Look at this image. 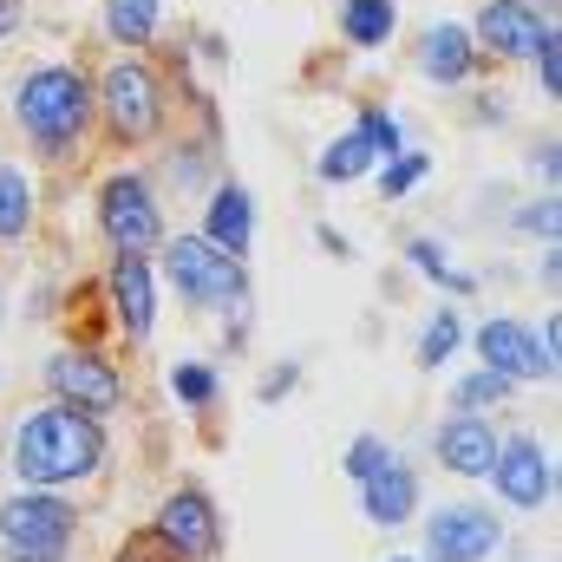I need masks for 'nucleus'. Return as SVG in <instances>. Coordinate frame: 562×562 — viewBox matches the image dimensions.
Wrapping results in <instances>:
<instances>
[{"mask_svg": "<svg viewBox=\"0 0 562 562\" xmlns=\"http://www.w3.org/2000/svg\"><path fill=\"white\" fill-rule=\"evenodd\" d=\"M373 164H380V150H373V138H367L360 125H353V132H340V138L321 150V164H314V170H321V183H360Z\"/></svg>", "mask_w": 562, "mask_h": 562, "instance_id": "obj_21", "label": "nucleus"}, {"mask_svg": "<svg viewBox=\"0 0 562 562\" xmlns=\"http://www.w3.org/2000/svg\"><path fill=\"white\" fill-rule=\"evenodd\" d=\"M557 340H562L557 321H543V334H530L524 321L497 314V321L477 327V360H484L491 373H504L510 386H524V380H557Z\"/></svg>", "mask_w": 562, "mask_h": 562, "instance_id": "obj_7", "label": "nucleus"}, {"mask_svg": "<svg viewBox=\"0 0 562 562\" xmlns=\"http://www.w3.org/2000/svg\"><path fill=\"white\" fill-rule=\"evenodd\" d=\"M105 464V425L79 406H40L33 419L13 431V471L40 491L79 484Z\"/></svg>", "mask_w": 562, "mask_h": 562, "instance_id": "obj_2", "label": "nucleus"}, {"mask_svg": "<svg viewBox=\"0 0 562 562\" xmlns=\"http://www.w3.org/2000/svg\"><path fill=\"white\" fill-rule=\"evenodd\" d=\"M20 33V0H0V40Z\"/></svg>", "mask_w": 562, "mask_h": 562, "instance_id": "obj_34", "label": "nucleus"}, {"mask_svg": "<svg viewBox=\"0 0 562 562\" xmlns=\"http://www.w3.org/2000/svg\"><path fill=\"white\" fill-rule=\"evenodd\" d=\"M294 380H301V373H294V367H276V373H269V380H262V400H269V406H276L281 393H288V386H294Z\"/></svg>", "mask_w": 562, "mask_h": 562, "instance_id": "obj_32", "label": "nucleus"}, {"mask_svg": "<svg viewBox=\"0 0 562 562\" xmlns=\"http://www.w3.org/2000/svg\"><path fill=\"white\" fill-rule=\"evenodd\" d=\"M400 33V0H347L340 7V40L360 53H380Z\"/></svg>", "mask_w": 562, "mask_h": 562, "instance_id": "obj_18", "label": "nucleus"}, {"mask_svg": "<svg viewBox=\"0 0 562 562\" xmlns=\"http://www.w3.org/2000/svg\"><path fill=\"white\" fill-rule=\"evenodd\" d=\"M491 477H497V497H504L510 510H543V504H550V491H557L550 445H537V438H497Z\"/></svg>", "mask_w": 562, "mask_h": 562, "instance_id": "obj_11", "label": "nucleus"}, {"mask_svg": "<svg viewBox=\"0 0 562 562\" xmlns=\"http://www.w3.org/2000/svg\"><path fill=\"white\" fill-rule=\"evenodd\" d=\"M105 301H112L125 340H150V327H157V269H150V256H112Z\"/></svg>", "mask_w": 562, "mask_h": 562, "instance_id": "obj_13", "label": "nucleus"}, {"mask_svg": "<svg viewBox=\"0 0 562 562\" xmlns=\"http://www.w3.org/2000/svg\"><path fill=\"white\" fill-rule=\"evenodd\" d=\"M406 262L425 269V276H438L451 294H471V276H458V269L445 262V243H431V236H413V243H406Z\"/></svg>", "mask_w": 562, "mask_h": 562, "instance_id": "obj_25", "label": "nucleus"}, {"mask_svg": "<svg viewBox=\"0 0 562 562\" xmlns=\"http://www.w3.org/2000/svg\"><path fill=\"white\" fill-rule=\"evenodd\" d=\"M543 26H550V13H537V0H484L471 20V40L484 59H530Z\"/></svg>", "mask_w": 562, "mask_h": 562, "instance_id": "obj_12", "label": "nucleus"}, {"mask_svg": "<svg viewBox=\"0 0 562 562\" xmlns=\"http://www.w3.org/2000/svg\"><path fill=\"white\" fill-rule=\"evenodd\" d=\"M360 491H367V517H373L380 530H400V524L413 517V504H419V471L400 464V458H386Z\"/></svg>", "mask_w": 562, "mask_h": 562, "instance_id": "obj_17", "label": "nucleus"}, {"mask_svg": "<svg viewBox=\"0 0 562 562\" xmlns=\"http://www.w3.org/2000/svg\"><path fill=\"white\" fill-rule=\"evenodd\" d=\"M99 229H105L112 256H157L164 210H157V196H150V183L138 170H119V177L99 183Z\"/></svg>", "mask_w": 562, "mask_h": 562, "instance_id": "obj_6", "label": "nucleus"}, {"mask_svg": "<svg viewBox=\"0 0 562 562\" xmlns=\"http://www.w3.org/2000/svg\"><path fill=\"white\" fill-rule=\"evenodd\" d=\"M321 243H327V256H340V262H347V256H353V249H347V236H340V229H321Z\"/></svg>", "mask_w": 562, "mask_h": 562, "instance_id": "obj_35", "label": "nucleus"}, {"mask_svg": "<svg viewBox=\"0 0 562 562\" xmlns=\"http://www.w3.org/2000/svg\"><path fill=\"white\" fill-rule=\"evenodd\" d=\"M504 400H510V380L491 373V367H477L471 380L451 386V413H491V406H504Z\"/></svg>", "mask_w": 562, "mask_h": 562, "instance_id": "obj_22", "label": "nucleus"}, {"mask_svg": "<svg viewBox=\"0 0 562 562\" xmlns=\"http://www.w3.org/2000/svg\"><path fill=\"white\" fill-rule=\"evenodd\" d=\"M46 386H53L59 406H79V413H92V419H105V413L125 406V380H119V367L99 360L92 347H66V353H53V360H46Z\"/></svg>", "mask_w": 562, "mask_h": 562, "instance_id": "obj_8", "label": "nucleus"}, {"mask_svg": "<svg viewBox=\"0 0 562 562\" xmlns=\"http://www.w3.org/2000/svg\"><path fill=\"white\" fill-rule=\"evenodd\" d=\"M33 216H40L33 177H26L20 164H0V249L26 243V236H33Z\"/></svg>", "mask_w": 562, "mask_h": 562, "instance_id": "obj_19", "label": "nucleus"}, {"mask_svg": "<svg viewBox=\"0 0 562 562\" xmlns=\"http://www.w3.org/2000/svg\"><path fill=\"white\" fill-rule=\"evenodd\" d=\"M0 314H7V307H0Z\"/></svg>", "mask_w": 562, "mask_h": 562, "instance_id": "obj_37", "label": "nucleus"}, {"mask_svg": "<svg viewBox=\"0 0 562 562\" xmlns=\"http://www.w3.org/2000/svg\"><path fill=\"white\" fill-rule=\"evenodd\" d=\"M150 530H157V537L170 543V557H183V562H210L216 550H223V517H216V504H210V497H203L196 484L170 491Z\"/></svg>", "mask_w": 562, "mask_h": 562, "instance_id": "obj_10", "label": "nucleus"}, {"mask_svg": "<svg viewBox=\"0 0 562 562\" xmlns=\"http://www.w3.org/2000/svg\"><path fill=\"white\" fill-rule=\"evenodd\" d=\"M125 562H170V543H164V537L150 530V537H138V543L125 550Z\"/></svg>", "mask_w": 562, "mask_h": 562, "instance_id": "obj_31", "label": "nucleus"}, {"mask_svg": "<svg viewBox=\"0 0 562 562\" xmlns=\"http://www.w3.org/2000/svg\"><path fill=\"white\" fill-rule=\"evenodd\" d=\"M497 543H504V524L484 504H445L425 524V557L431 562H491Z\"/></svg>", "mask_w": 562, "mask_h": 562, "instance_id": "obj_9", "label": "nucleus"}, {"mask_svg": "<svg viewBox=\"0 0 562 562\" xmlns=\"http://www.w3.org/2000/svg\"><path fill=\"white\" fill-rule=\"evenodd\" d=\"M360 132L373 138V150H380V157H400V150H406V138H400V119H393L386 105H367V112H360Z\"/></svg>", "mask_w": 562, "mask_h": 562, "instance_id": "obj_29", "label": "nucleus"}, {"mask_svg": "<svg viewBox=\"0 0 562 562\" xmlns=\"http://www.w3.org/2000/svg\"><path fill=\"white\" fill-rule=\"evenodd\" d=\"M458 353V314L451 307H438L431 321H425V334H419V367L431 373V367H445Z\"/></svg>", "mask_w": 562, "mask_h": 562, "instance_id": "obj_24", "label": "nucleus"}, {"mask_svg": "<svg viewBox=\"0 0 562 562\" xmlns=\"http://www.w3.org/2000/svg\"><path fill=\"white\" fill-rule=\"evenodd\" d=\"M431 451H438V464H445L451 477H491V458H497V431L484 425V413H451V419L438 425Z\"/></svg>", "mask_w": 562, "mask_h": 562, "instance_id": "obj_14", "label": "nucleus"}, {"mask_svg": "<svg viewBox=\"0 0 562 562\" xmlns=\"http://www.w3.org/2000/svg\"><path fill=\"white\" fill-rule=\"evenodd\" d=\"M386 458H393V445H386V438H373V431H360V438L347 445V477H353V484H367Z\"/></svg>", "mask_w": 562, "mask_h": 562, "instance_id": "obj_28", "label": "nucleus"}, {"mask_svg": "<svg viewBox=\"0 0 562 562\" xmlns=\"http://www.w3.org/2000/svg\"><path fill=\"white\" fill-rule=\"evenodd\" d=\"M92 105H99V125L112 132V144H150L164 138L170 92H164V72L144 53H125L92 79Z\"/></svg>", "mask_w": 562, "mask_h": 562, "instance_id": "obj_3", "label": "nucleus"}, {"mask_svg": "<svg viewBox=\"0 0 562 562\" xmlns=\"http://www.w3.org/2000/svg\"><path fill=\"white\" fill-rule=\"evenodd\" d=\"M13 119H20V132H26V144L40 157H53V164L79 157V144L99 125L92 72H79V66H33L20 79V92H13Z\"/></svg>", "mask_w": 562, "mask_h": 562, "instance_id": "obj_1", "label": "nucleus"}, {"mask_svg": "<svg viewBox=\"0 0 562 562\" xmlns=\"http://www.w3.org/2000/svg\"><path fill=\"white\" fill-rule=\"evenodd\" d=\"M419 66H425V79H431V86H471V79H477V66H484V53H477L471 26L438 20V26L419 40Z\"/></svg>", "mask_w": 562, "mask_h": 562, "instance_id": "obj_15", "label": "nucleus"}, {"mask_svg": "<svg viewBox=\"0 0 562 562\" xmlns=\"http://www.w3.org/2000/svg\"><path fill=\"white\" fill-rule=\"evenodd\" d=\"M157 256H164L170 288H177L190 307L223 314V307H243V301H249V269H243L236 256H223L216 243H203V236H164Z\"/></svg>", "mask_w": 562, "mask_h": 562, "instance_id": "obj_4", "label": "nucleus"}, {"mask_svg": "<svg viewBox=\"0 0 562 562\" xmlns=\"http://www.w3.org/2000/svg\"><path fill=\"white\" fill-rule=\"evenodd\" d=\"M170 386H177V400H183L190 413H203V406L216 400V373H210L203 360H183V367L170 373Z\"/></svg>", "mask_w": 562, "mask_h": 562, "instance_id": "obj_27", "label": "nucleus"}, {"mask_svg": "<svg viewBox=\"0 0 562 562\" xmlns=\"http://www.w3.org/2000/svg\"><path fill=\"white\" fill-rule=\"evenodd\" d=\"M393 562H425V557H393Z\"/></svg>", "mask_w": 562, "mask_h": 562, "instance_id": "obj_36", "label": "nucleus"}, {"mask_svg": "<svg viewBox=\"0 0 562 562\" xmlns=\"http://www.w3.org/2000/svg\"><path fill=\"white\" fill-rule=\"evenodd\" d=\"M537 164H543V177L557 183V170H562V150H557V138H543V144H537Z\"/></svg>", "mask_w": 562, "mask_h": 562, "instance_id": "obj_33", "label": "nucleus"}, {"mask_svg": "<svg viewBox=\"0 0 562 562\" xmlns=\"http://www.w3.org/2000/svg\"><path fill=\"white\" fill-rule=\"evenodd\" d=\"M557 190H543V196H537V203H524V210H517V229H524V236H543V243H557Z\"/></svg>", "mask_w": 562, "mask_h": 562, "instance_id": "obj_30", "label": "nucleus"}, {"mask_svg": "<svg viewBox=\"0 0 562 562\" xmlns=\"http://www.w3.org/2000/svg\"><path fill=\"white\" fill-rule=\"evenodd\" d=\"M530 66H537V92H543V99H562V26H557V20L537 33Z\"/></svg>", "mask_w": 562, "mask_h": 562, "instance_id": "obj_23", "label": "nucleus"}, {"mask_svg": "<svg viewBox=\"0 0 562 562\" xmlns=\"http://www.w3.org/2000/svg\"><path fill=\"white\" fill-rule=\"evenodd\" d=\"M164 26V0H105V40L125 46V53H144Z\"/></svg>", "mask_w": 562, "mask_h": 562, "instance_id": "obj_20", "label": "nucleus"}, {"mask_svg": "<svg viewBox=\"0 0 562 562\" xmlns=\"http://www.w3.org/2000/svg\"><path fill=\"white\" fill-rule=\"evenodd\" d=\"M72 530H79V510L59 497V491H13L0 504V543L7 562H66L72 550Z\"/></svg>", "mask_w": 562, "mask_h": 562, "instance_id": "obj_5", "label": "nucleus"}, {"mask_svg": "<svg viewBox=\"0 0 562 562\" xmlns=\"http://www.w3.org/2000/svg\"><path fill=\"white\" fill-rule=\"evenodd\" d=\"M249 236H256V203L243 183H216L210 203H203V243H216L223 256H249Z\"/></svg>", "mask_w": 562, "mask_h": 562, "instance_id": "obj_16", "label": "nucleus"}, {"mask_svg": "<svg viewBox=\"0 0 562 562\" xmlns=\"http://www.w3.org/2000/svg\"><path fill=\"white\" fill-rule=\"evenodd\" d=\"M425 170H431V157H425V150H400V157H386L380 196H393V203H400V196H413V190L425 183Z\"/></svg>", "mask_w": 562, "mask_h": 562, "instance_id": "obj_26", "label": "nucleus"}]
</instances>
